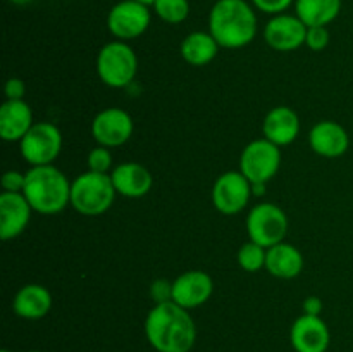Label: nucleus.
I'll use <instances>...</instances> for the list:
<instances>
[{
  "label": "nucleus",
  "mask_w": 353,
  "mask_h": 352,
  "mask_svg": "<svg viewBox=\"0 0 353 352\" xmlns=\"http://www.w3.org/2000/svg\"><path fill=\"white\" fill-rule=\"evenodd\" d=\"M114 188L117 195L128 197V199H140L145 197L154 186V176L145 168L143 164L138 162H123V164L114 166L112 173Z\"/></svg>",
  "instance_id": "17"
},
{
  "label": "nucleus",
  "mask_w": 353,
  "mask_h": 352,
  "mask_svg": "<svg viewBox=\"0 0 353 352\" xmlns=\"http://www.w3.org/2000/svg\"><path fill=\"white\" fill-rule=\"evenodd\" d=\"M303 254L292 244L281 242L268 248L265 269L269 275L281 280H293L303 271Z\"/></svg>",
  "instance_id": "21"
},
{
  "label": "nucleus",
  "mask_w": 353,
  "mask_h": 352,
  "mask_svg": "<svg viewBox=\"0 0 353 352\" xmlns=\"http://www.w3.org/2000/svg\"><path fill=\"white\" fill-rule=\"evenodd\" d=\"M265 185H268V183H252V193H254V195H257V197L264 195Z\"/></svg>",
  "instance_id": "33"
},
{
  "label": "nucleus",
  "mask_w": 353,
  "mask_h": 352,
  "mask_svg": "<svg viewBox=\"0 0 353 352\" xmlns=\"http://www.w3.org/2000/svg\"><path fill=\"white\" fill-rule=\"evenodd\" d=\"M341 0H295V16L307 28L327 26L341 12Z\"/></svg>",
  "instance_id": "23"
},
{
  "label": "nucleus",
  "mask_w": 353,
  "mask_h": 352,
  "mask_svg": "<svg viewBox=\"0 0 353 352\" xmlns=\"http://www.w3.org/2000/svg\"><path fill=\"white\" fill-rule=\"evenodd\" d=\"M116 188L110 175L86 171L71 182V206L83 216H100L112 207Z\"/></svg>",
  "instance_id": "4"
},
{
  "label": "nucleus",
  "mask_w": 353,
  "mask_h": 352,
  "mask_svg": "<svg viewBox=\"0 0 353 352\" xmlns=\"http://www.w3.org/2000/svg\"><path fill=\"white\" fill-rule=\"evenodd\" d=\"M150 297L155 304L171 302L172 300V282L165 278L154 280L150 285Z\"/></svg>",
  "instance_id": "29"
},
{
  "label": "nucleus",
  "mask_w": 353,
  "mask_h": 352,
  "mask_svg": "<svg viewBox=\"0 0 353 352\" xmlns=\"http://www.w3.org/2000/svg\"><path fill=\"white\" fill-rule=\"evenodd\" d=\"M262 133L278 147L293 144L300 135L299 114L286 106L272 107L262 121Z\"/></svg>",
  "instance_id": "18"
},
{
  "label": "nucleus",
  "mask_w": 353,
  "mask_h": 352,
  "mask_svg": "<svg viewBox=\"0 0 353 352\" xmlns=\"http://www.w3.org/2000/svg\"><path fill=\"white\" fill-rule=\"evenodd\" d=\"M290 342L295 352H327L331 331L321 316L302 314L290 328Z\"/></svg>",
  "instance_id": "13"
},
{
  "label": "nucleus",
  "mask_w": 353,
  "mask_h": 352,
  "mask_svg": "<svg viewBox=\"0 0 353 352\" xmlns=\"http://www.w3.org/2000/svg\"><path fill=\"white\" fill-rule=\"evenodd\" d=\"M255 9L262 10L264 14H271V16H278L283 14L290 6H295V0H252Z\"/></svg>",
  "instance_id": "30"
},
{
  "label": "nucleus",
  "mask_w": 353,
  "mask_h": 352,
  "mask_svg": "<svg viewBox=\"0 0 353 352\" xmlns=\"http://www.w3.org/2000/svg\"><path fill=\"white\" fill-rule=\"evenodd\" d=\"M288 216L279 206L272 202L257 204L252 207L247 217V231L252 242L269 248L285 242L288 233Z\"/></svg>",
  "instance_id": "6"
},
{
  "label": "nucleus",
  "mask_w": 353,
  "mask_h": 352,
  "mask_svg": "<svg viewBox=\"0 0 353 352\" xmlns=\"http://www.w3.org/2000/svg\"><path fill=\"white\" fill-rule=\"evenodd\" d=\"M23 195L34 213L52 216L71 204V183L54 164L31 166L26 171Z\"/></svg>",
  "instance_id": "3"
},
{
  "label": "nucleus",
  "mask_w": 353,
  "mask_h": 352,
  "mask_svg": "<svg viewBox=\"0 0 353 352\" xmlns=\"http://www.w3.org/2000/svg\"><path fill=\"white\" fill-rule=\"evenodd\" d=\"M152 14L148 6L137 0H121L107 14V28L116 40L130 41L148 30Z\"/></svg>",
  "instance_id": "9"
},
{
  "label": "nucleus",
  "mask_w": 353,
  "mask_h": 352,
  "mask_svg": "<svg viewBox=\"0 0 353 352\" xmlns=\"http://www.w3.org/2000/svg\"><path fill=\"white\" fill-rule=\"evenodd\" d=\"M9 2L14 3V6L23 7V6H30V3H33L34 0H9Z\"/></svg>",
  "instance_id": "34"
},
{
  "label": "nucleus",
  "mask_w": 353,
  "mask_h": 352,
  "mask_svg": "<svg viewBox=\"0 0 353 352\" xmlns=\"http://www.w3.org/2000/svg\"><path fill=\"white\" fill-rule=\"evenodd\" d=\"M33 207L23 193H0V238L3 242L19 237L30 224Z\"/></svg>",
  "instance_id": "16"
},
{
  "label": "nucleus",
  "mask_w": 353,
  "mask_h": 352,
  "mask_svg": "<svg viewBox=\"0 0 353 352\" xmlns=\"http://www.w3.org/2000/svg\"><path fill=\"white\" fill-rule=\"evenodd\" d=\"M323 307V300L317 295H310L303 300V314H309V316H321Z\"/></svg>",
  "instance_id": "32"
},
{
  "label": "nucleus",
  "mask_w": 353,
  "mask_h": 352,
  "mask_svg": "<svg viewBox=\"0 0 353 352\" xmlns=\"http://www.w3.org/2000/svg\"><path fill=\"white\" fill-rule=\"evenodd\" d=\"M281 166V150L268 138L250 141L241 150L240 171L250 183H268Z\"/></svg>",
  "instance_id": "8"
},
{
  "label": "nucleus",
  "mask_w": 353,
  "mask_h": 352,
  "mask_svg": "<svg viewBox=\"0 0 353 352\" xmlns=\"http://www.w3.org/2000/svg\"><path fill=\"white\" fill-rule=\"evenodd\" d=\"M137 2H140V3H145V6H148V7H150V6H154V2H155V0H137Z\"/></svg>",
  "instance_id": "35"
},
{
  "label": "nucleus",
  "mask_w": 353,
  "mask_h": 352,
  "mask_svg": "<svg viewBox=\"0 0 353 352\" xmlns=\"http://www.w3.org/2000/svg\"><path fill=\"white\" fill-rule=\"evenodd\" d=\"M214 282L202 269H192L172 282V302L185 309H196L212 297Z\"/></svg>",
  "instance_id": "14"
},
{
  "label": "nucleus",
  "mask_w": 353,
  "mask_h": 352,
  "mask_svg": "<svg viewBox=\"0 0 353 352\" xmlns=\"http://www.w3.org/2000/svg\"><path fill=\"white\" fill-rule=\"evenodd\" d=\"M3 92H6L7 100H23L26 93V83L21 78H10L7 79Z\"/></svg>",
  "instance_id": "31"
},
{
  "label": "nucleus",
  "mask_w": 353,
  "mask_h": 352,
  "mask_svg": "<svg viewBox=\"0 0 353 352\" xmlns=\"http://www.w3.org/2000/svg\"><path fill=\"white\" fill-rule=\"evenodd\" d=\"M331 41V33L327 26H312L307 28V38L305 45L314 52H323L327 48Z\"/></svg>",
  "instance_id": "27"
},
{
  "label": "nucleus",
  "mask_w": 353,
  "mask_h": 352,
  "mask_svg": "<svg viewBox=\"0 0 353 352\" xmlns=\"http://www.w3.org/2000/svg\"><path fill=\"white\" fill-rule=\"evenodd\" d=\"M138 72V57L128 41L114 40L103 45L97 55V75L110 88H126Z\"/></svg>",
  "instance_id": "5"
},
{
  "label": "nucleus",
  "mask_w": 353,
  "mask_h": 352,
  "mask_svg": "<svg viewBox=\"0 0 353 352\" xmlns=\"http://www.w3.org/2000/svg\"><path fill=\"white\" fill-rule=\"evenodd\" d=\"M34 124L33 110L24 100H6L0 107V137L6 141H21Z\"/></svg>",
  "instance_id": "19"
},
{
  "label": "nucleus",
  "mask_w": 353,
  "mask_h": 352,
  "mask_svg": "<svg viewBox=\"0 0 353 352\" xmlns=\"http://www.w3.org/2000/svg\"><path fill=\"white\" fill-rule=\"evenodd\" d=\"M257 14L247 0H217L209 14V33L221 48L247 47L257 37Z\"/></svg>",
  "instance_id": "2"
},
{
  "label": "nucleus",
  "mask_w": 353,
  "mask_h": 352,
  "mask_svg": "<svg viewBox=\"0 0 353 352\" xmlns=\"http://www.w3.org/2000/svg\"><path fill=\"white\" fill-rule=\"evenodd\" d=\"M14 313L28 321L41 320L52 309V295L47 286L38 283H28L21 286L12 300Z\"/></svg>",
  "instance_id": "20"
},
{
  "label": "nucleus",
  "mask_w": 353,
  "mask_h": 352,
  "mask_svg": "<svg viewBox=\"0 0 353 352\" xmlns=\"http://www.w3.org/2000/svg\"><path fill=\"white\" fill-rule=\"evenodd\" d=\"M2 190L9 193H23L24 183H26V173L9 169L2 176Z\"/></svg>",
  "instance_id": "28"
},
{
  "label": "nucleus",
  "mask_w": 353,
  "mask_h": 352,
  "mask_svg": "<svg viewBox=\"0 0 353 352\" xmlns=\"http://www.w3.org/2000/svg\"><path fill=\"white\" fill-rule=\"evenodd\" d=\"M30 352H40V351H30Z\"/></svg>",
  "instance_id": "37"
},
{
  "label": "nucleus",
  "mask_w": 353,
  "mask_h": 352,
  "mask_svg": "<svg viewBox=\"0 0 353 352\" xmlns=\"http://www.w3.org/2000/svg\"><path fill=\"white\" fill-rule=\"evenodd\" d=\"M219 43L209 31H193L183 38L179 52L185 62L195 68L210 64L219 52Z\"/></svg>",
  "instance_id": "22"
},
{
  "label": "nucleus",
  "mask_w": 353,
  "mask_h": 352,
  "mask_svg": "<svg viewBox=\"0 0 353 352\" xmlns=\"http://www.w3.org/2000/svg\"><path fill=\"white\" fill-rule=\"evenodd\" d=\"M309 145L321 157L336 159L347 154L350 147V135L336 121L324 119L314 124L310 130Z\"/></svg>",
  "instance_id": "15"
},
{
  "label": "nucleus",
  "mask_w": 353,
  "mask_h": 352,
  "mask_svg": "<svg viewBox=\"0 0 353 352\" xmlns=\"http://www.w3.org/2000/svg\"><path fill=\"white\" fill-rule=\"evenodd\" d=\"M88 171H95V173H103V175H110L112 173V154H110V148L99 147L92 148L88 154Z\"/></svg>",
  "instance_id": "26"
},
{
  "label": "nucleus",
  "mask_w": 353,
  "mask_h": 352,
  "mask_svg": "<svg viewBox=\"0 0 353 352\" xmlns=\"http://www.w3.org/2000/svg\"><path fill=\"white\" fill-rule=\"evenodd\" d=\"M152 7L159 19L168 24H179L190 16L188 0H155Z\"/></svg>",
  "instance_id": "24"
},
{
  "label": "nucleus",
  "mask_w": 353,
  "mask_h": 352,
  "mask_svg": "<svg viewBox=\"0 0 353 352\" xmlns=\"http://www.w3.org/2000/svg\"><path fill=\"white\" fill-rule=\"evenodd\" d=\"M238 264L243 271L247 273H257L262 268H265V259H268V248L262 245L255 244V242L248 240L243 244L238 251Z\"/></svg>",
  "instance_id": "25"
},
{
  "label": "nucleus",
  "mask_w": 353,
  "mask_h": 352,
  "mask_svg": "<svg viewBox=\"0 0 353 352\" xmlns=\"http://www.w3.org/2000/svg\"><path fill=\"white\" fill-rule=\"evenodd\" d=\"M134 131L133 117L119 107H107L100 110L92 121V137L99 145L107 148L121 147Z\"/></svg>",
  "instance_id": "11"
},
{
  "label": "nucleus",
  "mask_w": 353,
  "mask_h": 352,
  "mask_svg": "<svg viewBox=\"0 0 353 352\" xmlns=\"http://www.w3.org/2000/svg\"><path fill=\"white\" fill-rule=\"evenodd\" d=\"M145 337L157 352H190L196 342V324L188 309L176 302L155 304L145 317Z\"/></svg>",
  "instance_id": "1"
},
{
  "label": "nucleus",
  "mask_w": 353,
  "mask_h": 352,
  "mask_svg": "<svg viewBox=\"0 0 353 352\" xmlns=\"http://www.w3.org/2000/svg\"><path fill=\"white\" fill-rule=\"evenodd\" d=\"M19 150L30 166H48L62 150V133L55 124L40 121L19 141Z\"/></svg>",
  "instance_id": "7"
},
{
  "label": "nucleus",
  "mask_w": 353,
  "mask_h": 352,
  "mask_svg": "<svg viewBox=\"0 0 353 352\" xmlns=\"http://www.w3.org/2000/svg\"><path fill=\"white\" fill-rule=\"evenodd\" d=\"M252 183L241 171H226L217 176L212 186V204L221 214L241 213L252 199Z\"/></svg>",
  "instance_id": "10"
},
{
  "label": "nucleus",
  "mask_w": 353,
  "mask_h": 352,
  "mask_svg": "<svg viewBox=\"0 0 353 352\" xmlns=\"http://www.w3.org/2000/svg\"><path fill=\"white\" fill-rule=\"evenodd\" d=\"M2 352H10V351H7V349H3V351Z\"/></svg>",
  "instance_id": "36"
},
{
  "label": "nucleus",
  "mask_w": 353,
  "mask_h": 352,
  "mask_svg": "<svg viewBox=\"0 0 353 352\" xmlns=\"http://www.w3.org/2000/svg\"><path fill=\"white\" fill-rule=\"evenodd\" d=\"M307 26L299 16L278 14L272 16L264 26L265 43L276 52H293L305 45Z\"/></svg>",
  "instance_id": "12"
}]
</instances>
